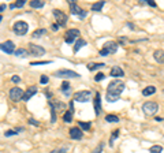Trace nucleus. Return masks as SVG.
Returning a JSON list of instances; mask_svg holds the SVG:
<instances>
[{
  "instance_id": "f257e3e1",
  "label": "nucleus",
  "mask_w": 164,
  "mask_h": 153,
  "mask_svg": "<svg viewBox=\"0 0 164 153\" xmlns=\"http://www.w3.org/2000/svg\"><path fill=\"white\" fill-rule=\"evenodd\" d=\"M125 84L119 80H114L109 82V85L107 88V94H105V100L108 103H115L118 101L120 97V93L125 90Z\"/></svg>"
},
{
  "instance_id": "f03ea898",
  "label": "nucleus",
  "mask_w": 164,
  "mask_h": 153,
  "mask_svg": "<svg viewBox=\"0 0 164 153\" xmlns=\"http://www.w3.org/2000/svg\"><path fill=\"white\" fill-rule=\"evenodd\" d=\"M142 111H144L145 115L152 116V115H155L159 111V105H157V103H155V101H146V103H144V105H142Z\"/></svg>"
},
{
  "instance_id": "7ed1b4c3",
  "label": "nucleus",
  "mask_w": 164,
  "mask_h": 153,
  "mask_svg": "<svg viewBox=\"0 0 164 153\" xmlns=\"http://www.w3.org/2000/svg\"><path fill=\"white\" fill-rule=\"evenodd\" d=\"M118 47H119L118 43L108 41V43L104 45V48L100 49V56H107V55H109V53H115V52L118 51Z\"/></svg>"
},
{
  "instance_id": "20e7f679",
  "label": "nucleus",
  "mask_w": 164,
  "mask_h": 153,
  "mask_svg": "<svg viewBox=\"0 0 164 153\" xmlns=\"http://www.w3.org/2000/svg\"><path fill=\"white\" fill-rule=\"evenodd\" d=\"M27 30H29V25L26 23L25 21H18V22L14 23V31H15V34L23 36V34L27 33Z\"/></svg>"
},
{
  "instance_id": "39448f33",
  "label": "nucleus",
  "mask_w": 164,
  "mask_h": 153,
  "mask_svg": "<svg viewBox=\"0 0 164 153\" xmlns=\"http://www.w3.org/2000/svg\"><path fill=\"white\" fill-rule=\"evenodd\" d=\"M90 97H92V93L89 90H79L74 94V100L79 101V103H88V101H90Z\"/></svg>"
},
{
  "instance_id": "423d86ee",
  "label": "nucleus",
  "mask_w": 164,
  "mask_h": 153,
  "mask_svg": "<svg viewBox=\"0 0 164 153\" xmlns=\"http://www.w3.org/2000/svg\"><path fill=\"white\" fill-rule=\"evenodd\" d=\"M70 10H71V14H73V15H78L81 19L86 18V11H83L75 1H70Z\"/></svg>"
},
{
  "instance_id": "0eeeda50",
  "label": "nucleus",
  "mask_w": 164,
  "mask_h": 153,
  "mask_svg": "<svg viewBox=\"0 0 164 153\" xmlns=\"http://www.w3.org/2000/svg\"><path fill=\"white\" fill-rule=\"evenodd\" d=\"M55 75L59 78H79V74L71 70H59L55 73Z\"/></svg>"
},
{
  "instance_id": "6e6552de",
  "label": "nucleus",
  "mask_w": 164,
  "mask_h": 153,
  "mask_svg": "<svg viewBox=\"0 0 164 153\" xmlns=\"http://www.w3.org/2000/svg\"><path fill=\"white\" fill-rule=\"evenodd\" d=\"M23 90L21 89V88H18V86H15V88H13L11 90H10V98L13 100V101H19V100H22L23 98Z\"/></svg>"
},
{
  "instance_id": "1a4fd4ad",
  "label": "nucleus",
  "mask_w": 164,
  "mask_h": 153,
  "mask_svg": "<svg viewBox=\"0 0 164 153\" xmlns=\"http://www.w3.org/2000/svg\"><path fill=\"white\" fill-rule=\"evenodd\" d=\"M79 36V30L78 29H70V30L66 31V36H64V41L67 44H73L74 40Z\"/></svg>"
},
{
  "instance_id": "9d476101",
  "label": "nucleus",
  "mask_w": 164,
  "mask_h": 153,
  "mask_svg": "<svg viewBox=\"0 0 164 153\" xmlns=\"http://www.w3.org/2000/svg\"><path fill=\"white\" fill-rule=\"evenodd\" d=\"M53 17L57 21V25L59 26H66V22H67V15L62 12L60 10H53Z\"/></svg>"
},
{
  "instance_id": "9b49d317",
  "label": "nucleus",
  "mask_w": 164,
  "mask_h": 153,
  "mask_svg": "<svg viewBox=\"0 0 164 153\" xmlns=\"http://www.w3.org/2000/svg\"><path fill=\"white\" fill-rule=\"evenodd\" d=\"M29 51L34 56H43L45 53V49L40 45H36V44H29Z\"/></svg>"
},
{
  "instance_id": "f8f14e48",
  "label": "nucleus",
  "mask_w": 164,
  "mask_h": 153,
  "mask_svg": "<svg viewBox=\"0 0 164 153\" xmlns=\"http://www.w3.org/2000/svg\"><path fill=\"white\" fill-rule=\"evenodd\" d=\"M0 49L6 53H14L15 52V45L13 41H6V43L0 44Z\"/></svg>"
},
{
  "instance_id": "ddd939ff",
  "label": "nucleus",
  "mask_w": 164,
  "mask_h": 153,
  "mask_svg": "<svg viewBox=\"0 0 164 153\" xmlns=\"http://www.w3.org/2000/svg\"><path fill=\"white\" fill-rule=\"evenodd\" d=\"M73 115H74V105H73V101L70 103V111H66V114L63 115V120L66 123H70L73 120Z\"/></svg>"
},
{
  "instance_id": "4468645a",
  "label": "nucleus",
  "mask_w": 164,
  "mask_h": 153,
  "mask_svg": "<svg viewBox=\"0 0 164 153\" xmlns=\"http://www.w3.org/2000/svg\"><path fill=\"white\" fill-rule=\"evenodd\" d=\"M69 133H70V137H71L73 140H81L82 138V130L79 129V127H73Z\"/></svg>"
},
{
  "instance_id": "2eb2a0df",
  "label": "nucleus",
  "mask_w": 164,
  "mask_h": 153,
  "mask_svg": "<svg viewBox=\"0 0 164 153\" xmlns=\"http://www.w3.org/2000/svg\"><path fill=\"white\" fill-rule=\"evenodd\" d=\"M95 112H96V115H100V112H101V96H100V93H96V96H95Z\"/></svg>"
},
{
  "instance_id": "dca6fc26",
  "label": "nucleus",
  "mask_w": 164,
  "mask_h": 153,
  "mask_svg": "<svg viewBox=\"0 0 164 153\" xmlns=\"http://www.w3.org/2000/svg\"><path fill=\"white\" fill-rule=\"evenodd\" d=\"M37 93V88L36 86H32V88H29L25 92V94H23V98L22 100H25V101H27V100H30V98L34 96Z\"/></svg>"
},
{
  "instance_id": "f3484780",
  "label": "nucleus",
  "mask_w": 164,
  "mask_h": 153,
  "mask_svg": "<svg viewBox=\"0 0 164 153\" xmlns=\"http://www.w3.org/2000/svg\"><path fill=\"white\" fill-rule=\"evenodd\" d=\"M111 77H114V78H122L123 75H125V73H123V70L120 67H118V66H115V67H112V70H111Z\"/></svg>"
},
{
  "instance_id": "a211bd4d",
  "label": "nucleus",
  "mask_w": 164,
  "mask_h": 153,
  "mask_svg": "<svg viewBox=\"0 0 164 153\" xmlns=\"http://www.w3.org/2000/svg\"><path fill=\"white\" fill-rule=\"evenodd\" d=\"M155 60L159 61V63H164V51L163 49H157V51H155Z\"/></svg>"
},
{
  "instance_id": "6ab92c4d",
  "label": "nucleus",
  "mask_w": 164,
  "mask_h": 153,
  "mask_svg": "<svg viewBox=\"0 0 164 153\" xmlns=\"http://www.w3.org/2000/svg\"><path fill=\"white\" fill-rule=\"evenodd\" d=\"M155 93H156V88L153 85L146 86L145 89L142 90V94H144V96H152V94H155Z\"/></svg>"
},
{
  "instance_id": "aec40b11",
  "label": "nucleus",
  "mask_w": 164,
  "mask_h": 153,
  "mask_svg": "<svg viewBox=\"0 0 164 153\" xmlns=\"http://www.w3.org/2000/svg\"><path fill=\"white\" fill-rule=\"evenodd\" d=\"M105 67L104 63H89L88 64V70L89 71H93V70H99V68Z\"/></svg>"
},
{
  "instance_id": "412c9836",
  "label": "nucleus",
  "mask_w": 164,
  "mask_h": 153,
  "mask_svg": "<svg viewBox=\"0 0 164 153\" xmlns=\"http://www.w3.org/2000/svg\"><path fill=\"white\" fill-rule=\"evenodd\" d=\"M85 45H86V41H85V40H82V38H79V40H78V41L75 43V47H74V52L77 53V52H78V51H79L82 47H85Z\"/></svg>"
},
{
  "instance_id": "4be33fe9",
  "label": "nucleus",
  "mask_w": 164,
  "mask_h": 153,
  "mask_svg": "<svg viewBox=\"0 0 164 153\" xmlns=\"http://www.w3.org/2000/svg\"><path fill=\"white\" fill-rule=\"evenodd\" d=\"M45 1H40V0H32L30 1V7L32 8H41V7H44Z\"/></svg>"
},
{
  "instance_id": "5701e85b",
  "label": "nucleus",
  "mask_w": 164,
  "mask_h": 153,
  "mask_svg": "<svg viewBox=\"0 0 164 153\" xmlns=\"http://www.w3.org/2000/svg\"><path fill=\"white\" fill-rule=\"evenodd\" d=\"M14 55L18 56V57H26V56L29 55V52H27L26 49H17V51L14 52Z\"/></svg>"
},
{
  "instance_id": "b1692460",
  "label": "nucleus",
  "mask_w": 164,
  "mask_h": 153,
  "mask_svg": "<svg viewBox=\"0 0 164 153\" xmlns=\"http://www.w3.org/2000/svg\"><path fill=\"white\" fill-rule=\"evenodd\" d=\"M104 4H105V1H97V3H95L92 6V10L93 11H101V8L104 7Z\"/></svg>"
},
{
  "instance_id": "393cba45",
  "label": "nucleus",
  "mask_w": 164,
  "mask_h": 153,
  "mask_svg": "<svg viewBox=\"0 0 164 153\" xmlns=\"http://www.w3.org/2000/svg\"><path fill=\"white\" fill-rule=\"evenodd\" d=\"M161 152H163V146L161 145H153L149 149V153H161Z\"/></svg>"
},
{
  "instance_id": "a878e982",
  "label": "nucleus",
  "mask_w": 164,
  "mask_h": 153,
  "mask_svg": "<svg viewBox=\"0 0 164 153\" xmlns=\"http://www.w3.org/2000/svg\"><path fill=\"white\" fill-rule=\"evenodd\" d=\"M60 89H62V92H63L64 94H66V96H69V94H70V92H69V89H70V84L67 82V81H64L63 84H62V88H60Z\"/></svg>"
},
{
  "instance_id": "bb28decb",
  "label": "nucleus",
  "mask_w": 164,
  "mask_h": 153,
  "mask_svg": "<svg viewBox=\"0 0 164 153\" xmlns=\"http://www.w3.org/2000/svg\"><path fill=\"white\" fill-rule=\"evenodd\" d=\"M105 122L116 123V122H119V118L116 116V115H107V116H105Z\"/></svg>"
},
{
  "instance_id": "cd10ccee",
  "label": "nucleus",
  "mask_w": 164,
  "mask_h": 153,
  "mask_svg": "<svg viewBox=\"0 0 164 153\" xmlns=\"http://www.w3.org/2000/svg\"><path fill=\"white\" fill-rule=\"evenodd\" d=\"M45 33H47L45 29H38V30H36L33 33V37H34V38H38V37H41L43 34H45Z\"/></svg>"
},
{
  "instance_id": "c85d7f7f",
  "label": "nucleus",
  "mask_w": 164,
  "mask_h": 153,
  "mask_svg": "<svg viewBox=\"0 0 164 153\" xmlns=\"http://www.w3.org/2000/svg\"><path fill=\"white\" fill-rule=\"evenodd\" d=\"M25 3H26V0H18L15 4H11V6H10V8H15V7H17V8H19V7H23V6H25Z\"/></svg>"
},
{
  "instance_id": "c756f323",
  "label": "nucleus",
  "mask_w": 164,
  "mask_h": 153,
  "mask_svg": "<svg viewBox=\"0 0 164 153\" xmlns=\"http://www.w3.org/2000/svg\"><path fill=\"white\" fill-rule=\"evenodd\" d=\"M119 137V130H115L114 133H112V137H111V141H109V145L112 146L114 145V140H116Z\"/></svg>"
},
{
  "instance_id": "7c9ffc66",
  "label": "nucleus",
  "mask_w": 164,
  "mask_h": 153,
  "mask_svg": "<svg viewBox=\"0 0 164 153\" xmlns=\"http://www.w3.org/2000/svg\"><path fill=\"white\" fill-rule=\"evenodd\" d=\"M79 127L82 130H89L90 129V123L89 122H79Z\"/></svg>"
},
{
  "instance_id": "2f4dec72",
  "label": "nucleus",
  "mask_w": 164,
  "mask_h": 153,
  "mask_svg": "<svg viewBox=\"0 0 164 153\" xmlns=\"http://www.w3.org/2000/svg\"><path fill=\"white\" fill-rule=\"evenodd\" d=\"M49 63H52V61L51 60H44V61H32L30 64H32V66H38V64H40V66H41V64H49Z\"/></svg>"
},
{
  "instance_id": "473e14b6",
  "label": "nucleus",
  "mask_w": 164,
  "mask_h": 153,
  "mask_svg": "<svg viewBox=\"0 0 164 153\" xmlns=\"http://www.w3.org/2000/svg\"><path fill=\"white\" fill-rule=\"evenodd\" d=\"M103 146H104V144H103V142H100V144L97 145V148H96V149L92 153H101V150H103Z\"/></svg>"
},
{
  "instance_id": "72a5a7b5",
  "label": "nucleus",
  "mask_w": 164,
  "mask_h": 153,
  "mask_svg": "<svg viewBox=\"0 0 164 153\" xmlns=\"http://www.w3.org/2000/svg\"><path fill=\"white\" fill-rule=\"evenodd\" d=\"M103 78H105V75H104L103 73H99V74H97V75L95 77V81H96V82H100Z\"/></svg>"
},
{
  "instance_id": "f704fd0d",
  "label": "nucleus",
  "mask_w": 164,
  "mask_h": 153,
  "mask_svg": "<svg viewBox=\"0 0 164 153\" xmlns=\"http://www.w3.org/2000/svg\"><path fill=\"white\" fill-rule=\"evenodd\" d=\"M17 131H18V130H8V131H6L4 134H6V137H11V135H15V134H18Z\"/></svg>"
},
{
  "instance_id": "c9c22d12",
  "label": "nucleus",
  "mask_w": 164,
  "mask_h": 153,
  "mask_svg": "<svg viewBox=\"0 0 164 153\" xmlns=\"http://www.w3.org/2000/svg\"><path fill=\"white\" fill-rule=\"evenodd\" d=\"M141 3H145V4H149L152 7H156V3L153 0H141Z\"/></svg>"
},
{
  "instance_id": "e433bc0d",
  "label": "nucleus",
  "mask_w": 164,
  "mask_h": 153,
  "mask_svg": "<svg viewBox=\"0 0 164 153\" xmlns=\"http://www.w3.org/2000/svg\"><path fill=\"white\" fill-rule=\"evenodd\" d=\"M40 82H41L43 85L48 84V77H47V75H41V80H40Z\"/></svg>"
},
{
  "instance_id": "4c0bfd02",
  "label": "nucleus",
  "mask_w": 164,
  "mask_h": 153,
  "mask_svg": "<svg viewBox=\"0 0 164 153\" xmlns=\"http://www.w3.org/2000/svg\"><path fill=\"white\" fill-rule=\"evenodd\" d=\"M11 81H13L14 84H19V82H21V78H19L18 75H14L13 78H11Z\"/></svg>"
},
{
  "instance_id": "58836bf2",
  "label": "nucleus",
  "mask_w": 164,
  "mask_h": 153,
  "mask_svg": "<svg viewBox=\"0 0 164 153\" xmlns=\"http://www.w3.org/2000/svg\"><path fill=\"white\" fill-rule=\"evenodd\" d=\"M52 153H67V152H66V149H55V150H52Z\"/></svg>"
},
{
  "instance_id": "ea45409f",
  "label": "nucleus",
  "mask_w": 164,
  "mask_h": 153,
  "mask_svg": "<svg viewBox=\"0 0 164 153\" xmlns=\"http://www.w3.org/2000/svg\"><path fill=\"white\" fill-rule=\"evenodd\" d=\"M29 122H30V124H33V126H38V122H36L34 119H30Z\"/></svg>"
},
{
  "instance_id": "a19ab883",
  "label": "nucleus",
  "mask_w": 164,
  "mask_h": 153,
  "mask_svg": "<svg viewBox=\"0 0 164 153\" xmlns=\"http://www.w3.org/2000/svg\"><path fill=\"white\" fill-rule=\"evenodd\" d=\"M4 10H6V6H4V4H0V12H3Z\"/></svg>"
},
{
  "instance_id": "79ce46f5",
  "label": "nucleus",
  "mask_w": 164,
  "mask_h": 153,
  "mask_svg": "<svg viewBox=\"0 0 164 153\" xmlns=\"http://www.w3.org/2000/svg\"><path fill=\"white\" fill-rule=\"evenodd\" d=\"M57 27H59V25H52V30H57Z\"/></svg>"
},
{
  "instance_id": "37998d69",
  "label": "nucleus",
  "mask_w": 164,
  "mask_h": 153,
  "mask_svg": "<svg viewBox=\"0 0 164 153\" xmlns=\"http://www.w3.org/2000/svg\"><path fill=\"white\" fill-rule=\"evenodd\" d=\"M156 122H163V118H156Z\"/></svg>"
},
{
  "instance_id": "c03bdc74",
  "label": "nucleus",
  "mask_w": 164,
  "mask_h": 153,
  "mask_svg": "<svg viewBox=\"0 0 164 153\" xmlns=\"http://www.w3.org/2000/svg\"><path fill=\"white\" fill-rule=\"evenodd\" d=\"M1 21H3V17H1V15H0V22H1Z\"/></svg>"
}]
</instances>
